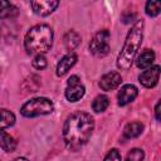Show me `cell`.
I'll list each match as a JSON object with an SVG mask.
<instances>
[{"label": "cell", "instance_id": "cell-1", "mask_svg": "<svg viewBox=\"0 0 161 161\" xmlns=\"http://www.w3.org/2000/svg\"><path fill=\"white\" fill-rule=\"evenodd\" d=\"M94 130V119L87 112L70 114L63 126V141L69 151L80 150L91 138Z\"/></svg>", "mask_w": 161, "mask_h": 161}, {"label": "cell", "instance_id": "cell-2", "mask_svg": "<svg viewBox=\"0 0 161 161\" xmlns=\"http://www.w3.org/2000/svg\"><path fill=\"white\" fill-rule=\"evenodd\" d=\"M143 28H145V23L143 20H137L133 23V25L131 26V29L127 33L125 44L117 57V68L121 70H127L131 68L138 49L141 48L142 44V39H143Z\"/></svg>", "mask_w": 161, "mask_h": 161}, {"label": "cell", "instance_id": "cell-3", "mask_svg": "<svg viewBox=\"0 0 161 161\" xmlns=\"http://www.w3.org/2000/svg\"><path fill=\"white\" fill-rule=\"evenodd\" d=\"M53 29L48 24L31 26L24 36V48L28 54H44L53 45Z\"/></svg>", "mask_w": 161, "mask_h": 161}, {"label": "cell", "instance_id": "cell-4", "mask_svg": "<svg viewBox=\"0 0 161 161\" xmlns=\"http://www.w3.org/2000/svg\"><path fill=\"white\" fill-rule=\"evenodd\" d=\"M53 111H54L53 102L49 98H45V97H35V98H31L28 102H25L21 106V108H20L21 116L28 117V118L49 114Z\"/></svg>", "mask_w": 161, "mask_h": 161}, {"label": "cell", "instance_id": "cell-5", "mask_svg": "<svg viewBox=\"0 0 161 161\" xmlns=\"http://www.w3.org/2000/svg\"><path fill=\"white\" fill-rule=\"evenodd\" d=\"M109 39H111V34L107 29L98 30L93 35V38L89 43V52L97 58L106 57L111 50Z\"/></svg>", "mask_w": 161, "mask_h": 161}, {"label": "cell", "instance_id": "cell-6", "mask_svg": "<svg viewBox=\"0 0 161 161\" xmlns=\"http://www.w3.org/2000/svg\"><path fill=\"white\" fill-rule=\"evenodd\" d=\"M84 93H86V88L80 82V78L78 75H70L67 80V87L64 91L65 98L69 102H77L80 98H83Z\"/></svg>", "mask_w": 161, "mask_h": 161}, {"label": "cell", "instance_id": "cell-7", "mask_svg": "<svg viewBox=\"0 0 161 161\" xmlns=\"http://www.w3.org/2000/svg\"><path fill=\"white\" fill-rule=\"evenodd\" d=\"M160 78V65H153L145 69L140 75L138 80L145 88H152L157 84Z\"/></svg>", "mask_w": 161, "mask_h": 161}, {"label": "cell", "instance_id": "cell-8", "mask_svg": "<svg viewBox=\"0 0 161 161\" xmlns=\"http://www.w3.org/2000/svg\"><path fill=\"white\" fill-rule=\"evenodd\" d=\"M30 6L33 11L39 16H48L50 15L58 6L59 1L55 0H40V1H31Z\"/></svg>", "mask_w": 161, "mask_h": 161}, {"label": "cell", "instance_id": "cell-9", "mask_svg": "<svg viewBox=\"0 0 161 161\" xmlns=\"http://www.w3.org/2000/svg\"><path fill=\"white\" fill-rule=\"evenodd\" d=\"M121 83H122V77L118 72H108L101 77L98 84L102 91L108 92V91H113L118 88Z\"/></svg>", "mask_w": 161, "mask_h": 161}, {"label": "cell", "instance_id": "cell-10", "mask_svg": "<svg viewBox=\"0 0 161 161\" xmlns=\"http://www.w3.org/2000/svg\"><path fill=\"white\" fill-rule=\"evenodd\" d=\"M138 94V89L136 86L133 84H125L123 87H121V89L118 91V94H117V103L118 106L123 107L131 102L135 101V98L137 97Z\"/></svg>", "mask_w": 161, "mask_h": 161}, {"label": "cell", "instance_id": "cell-11", "mask_svg": "<svg viewBox=\"0 0 161 161\" xmlns=\"http://www.w3.org/2000/svg\"><path fill=\"white\" fill-rule=\"evenodd\" d=\"M77 63V55L74 52H68L57 64V69H55V73L58 77H63L72 68L73 65Z\"/></svg>", "mask_w": 161, "mask_h": 161}, {"label": "cell", "instance_id": "cell-12", "mask_svg": "<svg viewBox=\"0 0 161 161\" xmlns=\"http://www.w3.org/2000/svg\"><path fill=\"white\" fill-rule=\"evenodd\" d=\"M155 60V52L151 49H145L137 58H136V65L140 69H147L152 65Z\"/></svg>", "mask_w": 161, "mask_h": 161}, {"label": "cell", "instance_id": "cell-13", "mask_svg": "<svg viewBox=\"0 0 161 161\" xmlns=\"http://www.w3.org/2000/svg\"><path fill=\"white\" fill-rule=\"evenodd\" d=\"M80 35L75 31V30H69V31H67L65 33V35H64V39H63V42H64V47L67 48V50H69V52H73L75 48H78V45L80 44Z\"/></svg>", "mask_w": 161, "mask_h": 161}, {"label": "cell", "instance_id": "cell-14", "mask_svg": "<svg viewBox=\"0 0 161 161\" xmlns=\"http://www.w3.org/2000/svg\"><path fill=\"white\" fill-rule=\"evenodd\" d=\"M0 147L5 152H14L16 148V141L8 132L0 131Z\"/></svg>", "mask_w": 161, "mask_h": 161}, {"label": "cell", "instance_id": "cell-15", "mask_svg": "<svg viewBox=\"0 0 161 161\" xmlns=\"http://www.w3.org/2000/svg\"><path fill=\"white\" fill-rule=\"evenodd\" d=\"M143 131V125L141 122H131L127 123L123 128V136L126 138H135L138 137Z\"/></svg>", "mask_w": 161, "mask_h": 161}, {"label": "cell", "instance_id": "cell-16", "mask_svg": "<svg viewBox=\"0 0 161 161\" xmlns=\"http://www.w3.org/2000/svg\"><path fill=\"white\" fill-rule=\"evenodd\" d=\"M15 114L6 109V108H0V131L4 128H8L15 123Z\"/></svg>", "mask_w": 161, "mask_h": 161}, {"label": "cell", "instance_id": "cell-17", "mask_svg": "<svg viewBox=\"0 0 161 161\" xmlns=\"http://www.w3.org/2000/svg\"><path fill=\"white\" fill-rule=\"evenodd\" d=\"M108 106H109V98L107 96H104V94H98L92 102V109L96 113L104 112Z\"/></svg>", "mask_w": 161, "mask_h": 161}, {"label": "cell", "instance_id": "cell-18", "mask_svg": "<svg viewBox=\"0 0 161 161\" xmlns=\"http://www.w3.org/2000/svg\"><path fill=\"white\" fill-rule=\"evenodd\" d=\"M16 14V8L5 0H0V20L6 19V18H11Z\"/></svg>", "mask_w": 161, "mask_h": 161}, {"label": "cell", "instance_id": "cell-19", "mask_svg": "<svg viewBox=\"0 0 161 161\" xmlns=\"http://www.w3.org/2000/svg\"><path fill=\"white\" fill-rule=\"evenodd\" d=\"M160 9H161V4L158 1H147L146 6H145V11L148 16L155 18L160 14Z\"/></svg>", "mask_w": 161, "mask_h": 161}, {"label": "cell", "instance_id": "cell-20", "mask_svg": "<svg viewBox=\"0 0 161 161\" xmlns=\"http://www.w3.org/2000/svg\"><path fill=\"white\" fill-rule=\"evenodd\" d=\"M145 152L141 148H132L126 156V161H143Z\"/></svg>", "mask_w": 161, "mask_h": 161}, {"label": "cell", "instance_id": "cell-21", "mask_svg": "<svg viewBox=\"0 0 161 161\" xmlns=\"http://www.w3.org/2000/svg\"><path fill=\"white\" fill-rule=\"evenodd\" d=\"M31 64H33V67H34L35 69L42 70V69H44V68L47 67V58L44 57V54H38V55L34 57Z\"/></svg>", "mask_w": 161, "mask_h": 161}, {"label": "cell", "instance_id": "cell-22", "mask_svg": "<svg viewBox=\"0 0 161 161\" xmlns=\"http://www.w3.org/2000/svg\"><path fill=\"white\" fill-rule=\"evenodd\" d=\"M103 161H122V157H121V153L117 148H111L108 151V153L106 155Z\"/></svg>", "mask_w": 161, "mask_h": 161}, {"label": "cell", "instance_id": "cell-23", "mask_svg": "<svg viewBox=\"0 0 161 161\" xmlns=\"http://www.w3.org/2000/svg\"><path fill=\"white\" fill-rule=\"evenodd\" d=\"M155 117H156L157 121L161 119V117H160V101H157V103L155 106Z\"/></svg>", "mask_w": 161, "mask_h": 161}, {"label": "cell", "instance_id": "cell-24", "mask_svg": "<svg viewBox=\"0 0 161 161\" xmlns=\"http://www.w3.org/2000/svg\"><path fill=\"white\" fill-rule=\"evenodd\" d=\"M13 161H29V160L25 158V157H16V158H14Z\"/></svg>", "mask_w": 161, "mask_h": 161}]
</instances>
